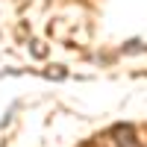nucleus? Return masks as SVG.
<instances>
[{
  "instance_id": "f257e3e1",
  "label": "nucleus",
  "mask_w": 147,
  "mask_h": 147,
  "mask_svg": "<svg viewBox=\"0 0 147 147\" xmlns=\"http://www.w3.org/2000/svg\"><path fill=\"white\" fill-rule=\"evenodd\" d=\"M115 141H118V147H138L129 127H118V129H115Z\"/></svg>"
}]
</instances>
